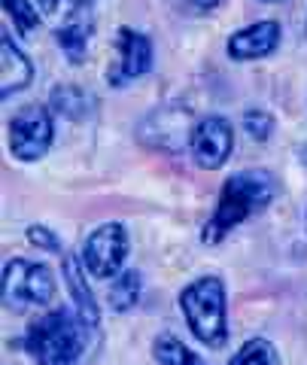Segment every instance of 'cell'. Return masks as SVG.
<instances>
[{
  "instance_id": "6da1fadb",
  "label": "cell",
  "mask_w": 307,
  "mask_h": 365,
  "mask_svg": "<svg viewBox=\"0 0 307 365\" xmlns=\"http://www.w3.org/2000/svg\"><path fill=\"white\" fill-rule=\"evenodd\" d=\"M277 195V182L268 170L249 168L225 180V186L219 192V204L216 213L210 216V222L204 225L201 241L204 244H219L225 235L234 232L244 220H249L253 213L265 210Z\"/></svg>"
},
{
  "instance_id": "7a4b0ae2",
  "label": "cell",
  "mask_w": 307,
  "mask_h": 365,
  "mask_svg": "<svg viewBox=\"0 0 307 365\" xmlns=\"http://www.w3.org/2000/svg\"><path fill=\"white\" fill-rule=\"evenodd\" d=\"M25 347L37 365H76L85 350V319L73 317L67 307L43 314L31 323Z\"/></svg>"
},
{
  "instance_id": "3957f363",
  "label": "cell",
  "mask_w": 307,
  "mask_h": 365,
  "mask_svg": "<svg viewBox=\"0 0 307 365\" xmlns=\"http://www.w3.org/2000/svg\"><path fill=\"white\" fill-rule=\"evenodd\" d=\"M179 307L186 323L201 344L213 350L225 347L229 341V319H225V287L219 277H201L179 292Z\"/></svg>"
},
{
  "instance_id": "277c9868",
  "label": "cell",
  "mask_w": 307,
  "mask_h": 365,
  "mask_svg": "<svg viewBox=\"0 0 307 365\" xmlns=\"http://www.w3.org/2000/svg\"><path fill=\"white\" fill-rule=\"evenodd\" d=\"M55 295L52 268L43 262L13 259L4 268V304L9 311H25L31 304H49Z\"/></svg>"
},
{
  "instance_id": "5b68a950",
  "label": "cell",
  "mask_w": 307,
  "mask_h": 365,
  "mask_svg": "<svg viewBox=\"0 0 307 365\" xmlns=\"http://www.w3.org/2000/svg\"><path fill=\"white\" fill-rule=\"evenodd\" d=\"M52 143V116L46 107L28 104L9 122V153L19 162H37Z\"/></svg>"
},
{
  "instance_id": "8992f818",
  "label": "cell",
  "mask_w": 307,
  "mask_h": 365,
  "mask_svg": "<svg viewBox=\"0 0 307 365\" xmlns=\"http://www.w3.org/2000/svg\"><path fill=\"white\" fill-rule=\"evenodd\" d=\"M128 256V232L119 222H107L98 232L88 235L85 250H83V262L92 277L98 280H113L125 265Z\"/></svg>"
},
{
  "instance_id": "52a82bcc",
  "label": "cell",
  "mask_w": 307,
  "mask_h": 365,
  "mask_svg": "<svg viewBox=\"0 0 307 365\" xmlns=\"http://www.w3.org/2000/svg\"><path fill=\"white\" fill-rule=\"evenodd\" d=\"M189 146H192V155H195V162L201 168H207V170L222 168L234 150L231 122L222 119V116H204L195 128H192Z\"/></svg>"
},
{
  "instance_id": "ba28073f",
  "label": "cell",
  "mask_w": 307,
  "mask_h": 365,
  "mask_svg": "<svg viewBox=\"0 0 307 365\" xmlns=\"http://www.w3.org/2000/svg\"><path fill=\"white\" fill-rule=\"evenodd\" d=\"M116 64L107 71V79L110 86L122 88L125 83H131V79L143 76L150 71L152 64V43L146 34L140 31H131V28H119V37H116Z\"/></svg>"
},
{
  "instance_id": "9c48e42d",
  "label": "cell",
  "mask_w": 307,
  "mask_h": 365,
  "mask_svg": "<svg viewBox=\"0 0 307 365\" xmlns=\"http://www.w3.org/2000/svg\"><path fill=\"white\" fill-rule=\"evenodd\" d=\"M277 43H280V25H277V21H256V25L231 34L229 55L234 61L265 58V55H271L277 49Z\"/></svg>"
},
{
  "instance_id": "30bf717a",
  "label": "cell",
  "mask_w": 307,
  "mask_h": 365,
  "mask_svg": "<svg viewBox=\"0 0 307 365\" xmlns=\"http://www.w3.org/2000/svg\"><path fill=\"white\" fill-rule=\"evenodd\" d=\"M0 55H4V61H0V83H4V98H9L13 91H21L28 83H31V76H33V67L31 61L21 55L13 40L4 34V40H0Z\"/></svg>"
},
{
  "instance_id": "8fae6325",
  "label": "cell",
  "mask_w": 307,
  "mask_h": 365,
  "mask_svg": "<svg viewBox=\"0 0 307 365\" xmlns=\"http://www.w3.org/2000/svg\"><path fill=\"white\" fill-rule=\"evenodd\" d=\"M64 277H67V289H71L73 302L79 307V317L85 319L88 329H95L98 326V304H95L92 289L85 287V280H83V274H79V265H76L73 256H64Z\"/></svg>"
},
{
  "instance_id": "7c38bea8",
  "label": "cell",
  "mask_w": 307,
  "mask_h": 365,
  "mask_svg": "<svg viewBox=\"0 0 307 365\" xmlns=\"http://www.w3.org/2000/svg\"><path fill=\"white\" fill-rule=\"evenodd\" d=\"M52 107H55V113H61V116L85 119L95 107V98L85 95V91L76 88V86H61V88L52 91Z\"/></svg>"
},
{
  "instance_id": "4fadbf2b",
  "label": "cell",
  "mask_w": 307,
  "mask_h": 365,
  "mask_svg": "<svg viewBox=\"0 0 307 365\" xmlns=\"http://www.w3.org/2000/svg\"><path fill=\"white\" fill-rule=\"evenodd\" d=\"M88 34H92V28L83 25V21H71V25H64L55 31V40H58L61 52L71 58L73 64H79L85 58V49H88Z\"/></svg>"
},
{
  "instance_id": "5bb4252c",
  "label": "cell",
  "mask_w": 307,
  "mask_h": 365,
  "mask_svg": "<svg viewBox=\"0 0 307 365\" xmlns=\"http://www.w3.org/2000/svg\"><path fill=\"white\" fill-rule=\"evenodd\" d=\"M110 304L113 311H128L140 299V274L137 271H125L119 277H113L110 283Z\"/></svg>"
},
{
  "instance_id": "9a60e30c",
  "label": "cell",
  "mask_w": 307,
  "mask_h": 365,
  "mask_svg": "<svg viewBox=\"0 0 307 365\" xmlns=\"http://www.w3.org/2000/svg\"><path fill=\"white\" fill-rule=\"evenodd\" d=\"M155 359L162 365H207V362H201L183 341H177L174 335H162L155 341Z\"/></svg>"
},
{
  "instance_id": "2e32d148",
  "label": "cell",
  "mask_w": 307,
  "mask_h": 365,
  "mask_svg": "<svg viewBox=\"0 0 307 365\" xmlns=\"http://www.w3.org/2000/svg\"><path fill=\"white\" fill-rule=\"evenodd\" d=\"M231 365H280V356H277V350H274L271 341L253 338L234 353Z\"/></svg>"
},
{
  "instance_id": "e0dca14e",
  "label": "cell",
  "mask_w": 307,
  "mask_h": 365,
  "mask_svg": "<svg viewBox=\"0 0 307 365\" xmlns=\"http://www.w3.org/2000/svg\"><path fill=\"white\" fill-rule=\"evenodd\" d=\"M4 9L21 34H31L40 25V16H37V9L31 6V0H4Z\"/></svg>"
},
{
  "instance_id": "ac0fdd59",
  "label": "cell",
  "mask_w": 307,
  "mask_h": 365,
  "mask_svg": "<svg viewBox=\"0 0 307 365\" xmlns=\"http://www.w3.org/2000/svg\"><path fill=\"white\" fill-rule=\"evenodd\" d=\"M271 125H274V119H271L265 110H246V116H244V128H246L249 134H253L256 140H268Z\"/></svg>"
},
{
  "instance_id": "d6986e66",
  "label": "cell",
  "mask_w": 307,
  "mask_h": 365,
  "mask_svg": "<svg viewBox=\"0 0 307 365\" xmlns=\"http://www.w3.org/2000/svg\"><path fill=\"white\" fill-rule=\"evenodd\" d=\"M28 241H31L33 247L52 250V253H55V250H61V244H58V237H55V235L49 232V228H46V225H31V228H28Z\"/></svg>"
},
{
  "instance_id": "ffe728a7",
  "label": "cell",
  "mask_w": 307,
  "mask_h": 365,
  "mask_svg": "<svg viewBox=\"0 0 307 365\" xmlns=\"http://www.w3.org/2000/svg\"><path fill=\"white\" fill-rule=\"evenodd\" d=\"M37 4H40V9H43V13H55V9H58L61 4H67V6H88V4H92V0H37Z\"/></svg>"
},
{
  "instance_id": "44dd1931",
  "label": "cell",
  "mask_w": 307,
  "mask_h": 365,
  "mask_svg": "<svg viewBox=\"0 0 307 365\" xmlns=\"http://www.w3.org/2000/svg\"><path fill=\"white\" fill-rule=\"evenodd\" d=\"M189 6H195V9H201V13H207V9H213L219 0H186Z\"/></svg>"
},
{
  "instance_id": "7402d4cb",
  "label": "cell",
  "mask_w": 307,
  "mask_h": 365,
  "mask_svg": "<svg viewBox=\"0 0 307 365\" xmlns=\"http://www.w3.org/2000/svg\"><path fill=\"white\" fill-rule=\"evenodd\" d=\"M265 4H274V0H265Z\"/></svg>"
}]
</instances>
